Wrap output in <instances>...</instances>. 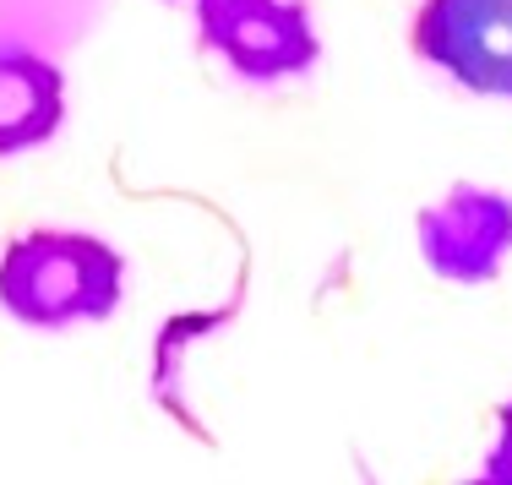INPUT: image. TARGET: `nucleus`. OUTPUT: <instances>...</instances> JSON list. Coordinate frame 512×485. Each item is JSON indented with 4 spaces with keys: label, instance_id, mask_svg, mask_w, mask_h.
I'll use <instances>...</instances> for the list:
<instances>
[{
    "label": "nucleus",
    "instance_id": "f03ea898",
    "mask_svg": "<svg viewBox=\"0 0 512 485\" xmlns=\"http://www.w3.org/2000/svg\"><path fill=\"white\" fill-rule=\"evenodd\" d=\"M197 28L207 50L246 82L306 77L322 60V39L300 0H197Z\"/></svg>",
    "mask_w": 512,
    "mask_h": 485
},
{
    "label": "nucleus",
    "instance_id": "f257e3e1",
    "mask_svg": "<svg viewBox=\"0 0 512 485\" xmlns=\"http://www.w3.org/2000/svg\"><path fill=\"white\" fill-rule=\"evenodd\" d=\"M120 284H126V257L71 229L22 235L0 257V306L28 327L104 322L120 306Z\"/></svg>",
    "mask_w": 512,
    "mask_h": 485
},
{
    "label": "nucleus",
    "instance_id": "7ed1b4c3",
    "mask_svg": "<svg viewBox=\"0 0 512 485\" xmlns=\"http://www.w3.org/2000/svg\"><path fill=\"white\" fill-rule=\"evenodd\" d=\"M409 44L458 88L512 99V0H425Z\"/></svg>",
    "mask_w": 512,
    "mask_h": 485
},
{
    "label": "nucleus",
    "instance_id": "20e7f679",
    "mask_svg": "<svg viewBox=\"0 0 512 485\" xmlns=\"http://www.w3.org/2000/svg\"><path fill=\"white\" fill-rule=\"evenodd\" d=\"M425 268L447 284H491L512 257V197L485 186H453L414 218Z\"/></svg>",
    "mask_w": 512,
    "mask_h": 485
},
{
    "label": "nucleus",
    "instance_id": "423d86ee",
    "mask_svg": "<svg viewBox=\"0 0 512 485\" xmlns=\"http://www.w3.org/2000/svg\"><path fill=\"white\" fill-rule=\"evenodd\" d=\"M480 480H491V485H512V398H507V409H502V431H496V447L485 453Z\"/></svg>",
    "mask_w": 512,
    "mask_h": 485
},
{
    "label": "nucleus",
    "instance_id": "39448f33",
    "mask_svg": "<svg viewBox=\"0 0 512 485\" xmlns=\"http://www.w3.org/2000/svg\"><path fill=\"white\" fill-rule=\"evenodd\" d=\"M66 120V77L22 44H0V159L50 142Z\"/></svg>",
    "mask_w": 512,
    "mask_h": 485
}]
</instances>
